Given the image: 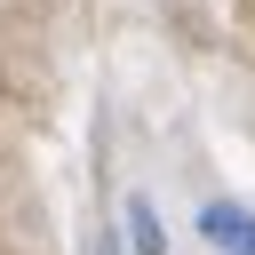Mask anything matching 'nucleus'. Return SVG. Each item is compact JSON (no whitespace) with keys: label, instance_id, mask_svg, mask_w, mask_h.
<instances>
[{"label":"nucleus","instance_id":"nucleus-1","mask_svg":"<svg viewBox=\"0 0 255 255\" xmlns=\"http://www.w3.org/2000/svg\"><path fill=\"white\" fill-rule=\"evenodd\" d=\"M199 231H207L215 247H231V255H255V223H247L239 207H207V215H199Z\"/></svg>","mask_w":255,"mask_h":255},{"label":"nucleus","instance_id":"nucleus-2","mask_svg":"<svg viewBox=\"0 0 255 255\" xmlns=\"http://www.w3.org/2000/svg\"><path fill=\"white\" fill-rule=\"evenodd\" d=\"M128 223H135V247H143V255H159V223H151V207H143V199L128 207Z\"/></svg>","mask_w":255,"mask_h":255}]
</instances>
